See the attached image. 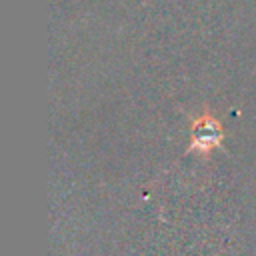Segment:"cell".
<instances>
[{
    "label": "cell",
    "mask_w": 256,
    "mask_h": 256,
    "mask_svg": "<svg viewBox=\"0 0 256 256\" xmlns=\"http://www.w3.org/2000/svg\"><path fill=\"white\" fill-rule=\"evenodd\" d=\"M222 142H224V130L210 112H204L196 120H192L188 152L210 154L212 150L220 148Z\"/></svg>",
    "instance_id": "cell-1"
}]
</instances>
